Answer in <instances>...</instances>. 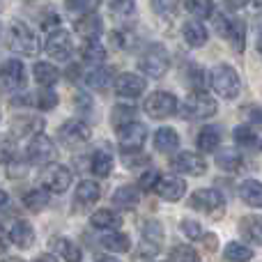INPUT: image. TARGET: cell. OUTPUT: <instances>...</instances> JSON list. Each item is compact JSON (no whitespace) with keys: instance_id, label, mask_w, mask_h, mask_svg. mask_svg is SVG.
<instances>
[{"instance_id":"51","label":"cell","mask_w":262,"mask_h":262,"mask_svg":"<svg viewBox=\"0 0 262 262\" xmlns=\"http://www.w3.org/2000/svg\"><path fill=\"white\" fill-rule=\"evenodd\" d=\"M131 41H134V39H131V35H129L127 30H122V32H120V30H118V32H113V44L118 46V49H129Z\"/></svg>"},{"instance_id":"56","label":"cell","mask_w":262,"mask_h":262,"mask_svg":"<svg viewBox=\"0 0 262 262\" xmlns=\"http://www.w3.org/2000/svg\"><path fill=\"white\" fill-rule=\"evenodd\" d=\"M7 200H9L7 191H3V189H0V207H3V205H5V203H7Z\"/></svg>"},{"instance_id":"42","label":"cell","mask_w":262,"mask_h":262,"mask_svg":"<svg viewBox=\"0 0 262 262\" xmlns=\"http://www.w3.org/2000/svg\"><path fill=\"white\" fill-rule=\"evenodd\" d=\"M200 255H198V251L193 249V246H186V244H177L175 249L168 253V260H177V262H195Z\"/></svg>"},{"instance_id":"30","label":"cell","mask_w":262,"mask_h":262,"mask_svg":"<svg viewBox=\"0 0 262 262\" xmlns=\"http://www.w3.org/2000/svg\"><path fill=\"white\" fill-rule=\"evenodd\" d=\"M32 76H35V81L39 83V85L53 88L55 83L60 81V69L51 62H35V67H32Z\"/></svg>"},{"instance_id":"44","label":"cell","mask_w":262,"mask_h":262,"mask_svg":"<svg viewBox=\"0 0 262 262\" xmlns=\"http://www.w3.org/2000/svg\"><path fill=\"white\" fill-rule=\"evenodd\" d=\"M235 21L237 18H230V16H226V14H216V16H214V28H216V32L223 39H230L232 30H235Z\"/></svg>"},{"instance_id":"23","label":"cell","mask_w":262,"mask_h":262,"mask_svg":"<svg viewBox=\"0 0 262 262\" xmlns=\"http://www.w3.org/2000/svg\"><path fill=\"white\" fill-rule=\"evenodd\" d=\"M239 232L249 244H255V246H262V216H244L239 221Z\"/></svg>"},{"instance_id":"14","label":"cell","mask_w":262,"mask_h":262,"mask_svg":"<svg viewBox=\"0 0 262 262\" xmlns=\"http://www.w3.org/2000/svg\"><path fill=\"white\" fill-rule=\"evenodd\" d=\"M145 88H147V81L138 74L124 72L115 78V95L122 97V99H136L145 92Z\"/></svg>"},{"instance_id":"46","label":"cell","mask_w":262,"mask_h":262,"mask_svg":"<svg viewBox=\"0 0 262 262\" xmlns=\"http://www.w3.org/2000/svg\"><path fill=\"white\" fill-rule=\"evenodd\" d=\"M16 159V145L9 136H0V163H12Z\"/></svg>"},{"instance_id":"11","label":"cell","mask_w":262,"mask_h":262,"mask_svg":"<svg viewBox=\"0 0 262 262\" xmlns=\"http://www.w3.org/2000/svg\"><path fill=\"white\" fill-rule=\"evenodd\" d=\"M170 168L180 175H191V177H200L207 172V161L195 152H177L170 159Z\"/></svg>"},{"instance_id":"17","label":"cell","mask_w":262,"mask_h":262,"mask_svg":"<svg viewBox=\"0 0 262 262\" xmlns=\"http://www.w3.org/2000/svg\"><path fill=\"white\" fill-rule=\"evenodd\" d=\"M115 69L113 67H104V64H97V67L88 69L83 74V85L90 88V90H106L108 85H115Z\"/></svg>"},{"instance_id":"32","label":"cell","mask_w":262,"mask_h":262,"mask_svg":"<svg viewBox=\"0 0 262 262\" xmlns=\"http://www.w3.org/2000/svg\"><path fill=\"white\" fill-rule=\"evenodd\" d=\"M113 166H115V161H113V157H111L106 149H97L95 154H92V161H90V170L95 172L97 177H108L111 172H113Z\"/></svg>"},{"instance_id":"1","label":"cell","mask_w":262,"mask_h":262,"mask_svg":"<svg viewBox=\"0 0 262 262\" xmlns=\"http://www.w3.org/2000/svg\"><path fill=\"white\" fill-rule=\"evenodd\" d=\"M5 44L9 51L18 55H37L39 53V37L28 23L23 21H12L5 32Z\"/></svg>"},{"instance_id":"53","label":"cell","mask_w":262,"mask_h":262,"mask_svg":"<svg viewBox=\"0 0 262 262\" xmlns=\"http://www.w3.org/2000/svg\"><path fill=\"white\" fill-rule=\"evenodd\" d=\"M246 115H249V122L251 124H258V127H262V108H246Z\"/></svg>"},{"instance_id":"3","label":"cell","mask_w":262,"mask_h":262,"mask_svg":"<svg viewBox=\"0 0 262 262\" xmlns=\"http://www.w3.org/2000/svg\"><path fill=\"white\" fill-rule=\"evenodd\" d=\"M216 108L219 106L212 97L205 95L203 90H195L182 101L180 108H177V113H180L184 120H207L216 113Z\"/></svg>"},{"instance_id":"6","label":"cell","mask_w":262,"mask_h":262,"mask_svg":"<svg viewBox=\"0 0 262 262\" xmlns=\"http://www.w3.org/2000/svg\"><path fill=\"white\" fill-rule=\"evenodd\" d=\"M58 159V147L55 143L49 138V136H32L26 145V161L35 163V166H49Z\"/></svg>"},{"instance_id":"2","label":"cell","mask_w":262,"mask_h":262,"mask_svg":"<svg viewBox=\"0 0 262 262\" xmlns=\"http://www.w3.org/2000/svg\"><path fill=\"white\" fill-rule=\"evenodd\" d=\"M207 81H209V88H212L221 99H235L242 90V78H239V74H237V69L226 62L214 64V67L209 69Z\"/></svg>"},{"instance_id":"24","label":"cell","mask_w":262,"mask_h":262,"mask_svg":"<svg viewBox=\"0 0 262 262\" xmlns=\"http://www.w3.org/2000/svg\"><path fill=\"white\" fill-rule=\"evenodd\" d=\"M9 239L18 249H30L32 242H35V230H32V226L28 221H16L9 228Z\"/></svg>"},{"instance_id":"31","label":"cell","mask_w":262,"mask_h":262,"mask_svg":"<svg viewBox=\"0 0 262 262\" xmlns=\"http://www.w3.org/2000/svg\"><path fill=\"white\" fill-rule=\"evenodd\" d=\"M108 14L113 16V21L122 23L124 28V23L136 16V0H113L108 5Z\"/></svg>"},{"instance_id":"38","label":"cell","mask_w":262,"mask_h":262,"mask_svg":"<svg viewBox=\"0 0 262 262\" xmlns=\"http://www.w3.org/2000/svg\"><path fill=\"white\" fill-rule=\"evenodd\" d=\"M58 101H60V97L55 95L53 88H51V85H41V90L37 92L35 104H37V108H41V111H53L55 106H58Z\"/></svg>"},{"instance_id":"36","label":"cell","mask_w":262,"mask_h":262,"mask_svg":"<svg viewBox=\"0 0 262 262\" xmlns=\"http://www.w3.org/2000/svg\"><path fill=\"white\" fill-rule=\"evenodd\" d=\"M81 55H83V60H85V62L99 64V62H104V60H106V46L101 44L99 39H88L85 46L81 49Z\"/></svg>"},{"instance_id":"10","label":"cell","mask_w":262,"mask_h":262,"mask_svg":"<svg viewBox=\"0 0 262 262\" xmlns=\"http://www.w3.org/2000/svg\"><path fill=\"white\" fill-rule=\"evenodd\" d=\"M58 136L67 147H81V145H85L92 138V127L88 122H83V120L74 118L60 124Z\"/></svg>"},{"instance_id":"5","label":"cell","mask_w":262,"mask_h":262,"mask_svg":"<svg viewBox=\"0 0 262 262\" xmlns=\"http://www.w3.org/2000/svg\"><path fill=\"white\" fill-rule=\"evenodd\" d=\"M168 67H170V58H168L166 49L159 44L149 46L143 51V55L138 58V69L149 78H161L166 76Z\"/></svg>"},{"instance_id":"35","label":"cell","mask_w":262,"mask_h":262,"mask_svg":"<svg viewBox=\"0 0 262 262\" xmlns=\"http://www.w3.org/2000/svg\"><path fill=\"white\" fill-rule=\"evenodd\" d=\"M242 163H244V159H242V154L235 152V149H221V152L216 154V166L226 172H237L242 168Z\"/></svg>"},{"instance_id":"33","label":"cell","mask_w":262,"mask_h":262,"mask_svg":"<svg viewBox=\"0 0 262 262\" xmlns=\"http://www.w3.org/2000/svg\"><path fill=\"white\" fill-rule=\"evenodd\" d=\"M219 145H221V131H219V127L207 124V127L200 129V134H198L200 152H216Z\"/></svg>"},{"instance_id":"49","label":"cell","mask_w":262,"mask_h":262,"mask_svg":"<svg viewBox=\"0 0 262 262\" xmlns=\"http://www.w3.org/2000/svg\"><path fill=\"white\" fill-rule=\"evenodd\" d=\"M180 7V0H152V9L159 16H170Z\"/></svg>"},{"instance_id":"19","label":"cell","mask_w":262,"mask_h":262,"mask_svg":"<svg viewBox=\"0 0 262 262\" xmlns=\"http://www.w3.org/2000/svg\"><path fill=\"white\" fill-rule=\"evenodd\" d=\"M49 249L51 253L58 255V260H67V262H81L83 260V253L72 239L67 237H53L49 242Z\"/></svg>"},{"instance_id":"26","label":"cell","mask_w":262,"mask_h":262,"mask_svg":"<svg viewBox=\"0 0 262 262\" xmlns=\"http://www.w3.org/2000/svg\"><path fill=\"white\" fill-rule=\"evenodd\" d=\"M101 246H104V251H111V253H127L131 249V239H129V235H124V232L108 230L104 237H101Z\"/></svg>"},{"instance_id":"54","label":"cell","mask_w":262,"mask_h":262,"mask_svg":"<svg viewBox=\"0 0 262 262\" xmlns=\"http://www.w3.org/2000/svg\"><path fill=\"white\" fill-rule=\"evenodd\" d=\"M9 242H12V239H9V232H5L3 226H0V255L7 251V244H9Z\"/></svg>"},{"instance_id":"20","label":"cell","mask_w":262,"mask_h":262,"mask_svg":"<svg viewBox=\"0 0 262 262\" xmlns=\"http://www.w3.org/2000/svg\"><path fill=\"white\" fill-rule=\"evenodd\" d=\"M44 129V120L35 118V115H21V118L12 120V134H16L18 138H32V136L41 134Z\"/></svg>"},{"instance_id":"58","label":"cell","mask_w":262,"mask_h":262,"mask_svg":"<svg viewBox=\"0 0 262 262\" xmlns=\"http://www.w3.org/2000/svg\"><path fill=\"white\" fill-rule=\"evenodd\" d=\"M253 5L255 7H262V0H253Z\"/></svg>"},{"instance_id":"48","label":"cell","mask_w":262,"mask_h":262,"mask_svg":"<svg viewBox=\"0 0 262 262\" xmlns=\"http://www.w3.org/2000/svg\"><path fill=\"white\" fill-rule=\"evenodd\" d=\"M182 232H184L189 239H203L205 237L203 226H200L198 221H193V219H184V221H182Z\"/></svg>"},{"instance_id":"50","label":"cell","mask_w":262,"mask_h":262,"mask_svg":"<svg viewBox=\"0 0 262 262\" xmlns=\"http://www.w3.org/2000/svg\"><path fill=\"white\" fill-rule=\"evenodd\" d=\"M140 175H143V177H140V186H143V189H154V184H157L159 177H161L157 170H152V168L143 170Z\"/></svg>"},{"instance_id":"13","label":"cell","mask_w":262,"mask_h":262,"mask_svg":"<svg viewBox=\"0 0 262 262\" xmlns=\"http://www.w3.org/2000/svg\"><path fill=\"white\" fill-rule=\"evenodd\" d=\"M147 140V127L136 120L118 127V143L122 149H140Z\"/></svg>"},{"instance_id":"39","label":"cell","mask_w":262,"mask_h":262,"mask_svg":"<svg viewBox=\"0 0 262 262\" xmlns=\"http://www.w3.org/2000/svg\"><path fill=\"white\" fill-rule=\"evenodd\" d=\"M23 203H26V207H30L32 212H41V209L46 207V203H49V191L39 186V189L30 191V193L23 198Z\"/></svg>"},{"instance_id":"8","label":"cell","mask_w":262,"mask_h":262,"mask_svg":"<svg viewBox=\"0 0 262 262\" xmlns=\"http://www.w3.org/2000/svg\"><path fill=\"white\" fill-rule=\"evenodd\" d=\"M145 113L154 120H163V118H170V115L177 113L180 104H177V97L172 92H166V90H157L145 99L143 104Z\"/></svg>"},{"instance_id":"52","label":"cell","mask_w":262,"mask_h":262,"mask_svg":"<svg viewBox=\"0 0 262 262\" xmlns=\"http://www.w3.org/2000/svg\"><path fill=\"white\" fill-rule=\"evenodd\" d=\"M200 81H203V69L200 67H189V83L191 85L200 90V88H203V83Z\"/></svg>"},{"instance_id":"47","label":"cell","mask_w":262,"mask_h":262,"mask_svg":"<svg viewBox=\"0 0 262 262\" xmlns=\"http://www.w3.org/2000/svg\"><path fill=\"white\" fill-rule=\"evenodd\" d=\"M228 41L235 46V51H239V53L244 51V41H246V26H244V21H239V18H237V21H235V30H232V37Z\"/></svg>"},{"instance_id":"55","label":"cell","mask_w":262,"mask_h":262,"mask_svg":"<svg viewBox=\"0 0 262 262\" xmlns=\"http://www.w3.org/2000/svg\"><path fill=\"white\" fill-rule=\"evenodd\" d=\"M228 5H230V7H244L246 3H249V0H226Z\"/></svg>"},{"instance_id":"45","label":"cell","mask_w":262,"mask_h":262,"mask_svg":"<svg viewBox=\"0 0 262 262\" xmlns=\"http://www.w3.org/2000/svg\"><path fill=\"white\" fill-rule=\"evenodd\" d=\"M67 12H72V14H90V12H95V7L99 5V0H67Z\"/></svg>"},{"instance_id":"34","label":"cell","mask_w":262,"mask_h":262,"mask_svg":"<svg viewBox=\"0 0 262 262\" xmlns=\"http://www.w3.org/2000/svg\"><path fill=\"white\" fill-rule=\"evenodd\" d=\"M122 163L129 168V170H136V172H143L149 168V157L143 154L140 149H122Z\"/></svg>"},{"instance_id":"25","label":"cell","mask_w":262,"mask_h":262,"mask_svg":"<svg viewBox=\"0 0 262 262\" xmlns=\"http://www.w3.org/2000/svg\"><path fill=\"white\" fill-rule=\"evenodd\" d=\"M182 37L184 41L191 46V49H200V46L207 44V28L200 21H186L184 28H182Z\"/></svg>"},{"instance_id":"9","label":"cell","mask_w":262,"mask_h":262,"mask_svg":"<svg viewBox=\"0 0 262 262\" xmlns=\"http://www.w3.org/2000/svg\"><path fill=\"white\" fill-rule=\"evenodd\" d=\"M26 64L16 58H9L0 64V88L7 92H16L26 88Z\"/></svg>"},{"instance_id":"15","label":"cell","mask_w":262,"mask_h":262,"mask_svg":"<svg viewBox=\"0 0 262 262\" xmlns=\"http://www.w3.org/2000/svg\"><path fill=\"white\" fill-rule=\"evenodd\" d=\"M140 239H143V246L147 249V255L154 258L163 244V226L157 219H145L143 226H140Z\"/></svg>"},{"instance_id":"7","label":"cell","mask_w":262,"mask_h":262,"mask_svg":"<svg viewBox=\"0 0 262 262\" xmlns=\"http://www.w3.org/2000/svg\"><path fill=\"white\" fill-rule=\"evenodd\" d=\"M72 170L67 166H60V163H49L44 166L39 175V186L46 189L49 193H64V191L72 186Z\"/></svg>"},{"instance_id":"16","label":"cell","mask_w":262,"mask_h":262,"mask_svg":"<svg viewBox=\"0 0 262 262\" xmlns=\"http://www.w3.org/2000/svg\"><path fill=\"white\" fill-rule=\"evenodd\" d=\"M154 193L159 195L161 200H168V203H177L182 195L186 193V182L177 175H166L159 177V182L154 184Z\"/></svg>"},{"instance_id":"4","label":"cell","mask_w":262,"mask_h":262,"mask_svg":"<svg viewBox=\"0 0 262 262\" xmlns=\"http://www.w3.org/2000/svg\"><path fill=\"white\" fill-rule=\"evenodd\" d=\"M189 205L195 212L207 214L209 219H221L223 212H226V198H223V193L216 189H198L191 195Z\"/></svg>"},{"instance_id":"43","label":"cell","mask_w":262,"mask_h":262,"mask_svg":"<svg viewBox=\"0 0 262 262\" xmlns=\"http://www.w3.org/2000/svg\"><path fill=\"white\" fill-rule=\"evenodd\" d=\"M235 140L239 145H244V147H255V145H258V136H255L251 124H239V127L235 129Z\"/></svg>"},{"instance_id":"22","label":"cell","mask_w":262,"mask_h":262,"mask_svg":"<svg viewBox=\"0 0 262 262\" xmlns=\"http://www.w3.org/2000/svg\"><path fill=\"white\" fill-rule=\"evenodd\" d=\"M90 226L97 228V230H118L120 226H122V216H120L118 212H113V209H97L95 214L90 216Z\"/></svg>"},{"instance_id":"57","label":"cell","mask_w":262,"mask_h":262,"mask_svg":"<svg viewBox=\"0 0 262 262\" xmlns=\"http://www.w3.org/2000/svg\"><path fill=\"white\" fill-rule=\"evenodd\" d=\"M258 53H260V58H262V35H260V39H258Z\"/></svg>"},{"instance_id":"21","label":"cell","mask_w":262,"mask_h":262,"mask_svg":"<svg viewBox=\"0 0 262 262\" xmlns=\"http://www.w3.org/2000/svg\"><path fill=\"white\" fill-rule=\"evenodd\" d=\"M101 30H104V26H101V18L97 16L95 12L83 14V16L76 21V35L83 37L85 41L88 39H99Z\"/></svg>"},{"instance_id":"41","label":"cell","mask_w":262,"mask_h":262,"mask_svg":"<svg viewBox=\"0 0 262 262\" xmlns=\"http://www.w3.org/2000/svg\"><path fill=\"white\" fill-rule=\"evenodd\" d=\"M136 115V108L134 106H127V104H118L113 111H111V122L115 127H122V124L131 122V118Z\"/></svg>"},{"instance_id":"28","label":"cell","mask_w":262,"mask_h":262,"mask_svg":"<svg viewBox=\"0 0 262 262\" xmlns=\"http://www.w3.org/2000/svg\"><path fill=\"white\" fill-rule=\"evenodd\" d=\"M140 200V191L131 184H124V186H118L113 193V205L115 207H122V209H134Z\"/></svg>"},{"instance_id":"40","label":"cell","mask_w":262,"mask_h":262,"mask_svg":"<svg viewBox=\"0 0 262 262\" xmlns=\"http://www.w3.org/2000/svg\"><path fill=\"white\" fill-rule=\"evenodd\" d=\"M253 258V251L244 244H237V242H230L223 251V260H251Z\"/></svg>"},{"instance_id":"29","label":"cell","mask_w":262,"mask_h":262,"mask_svg":"<svg viewBox=\"0 0 262 262\" xmlns=\"http://www.w3.org/2000/svg\"><path fill=\"white\" fill-rule=\"evenodd\" d=\"M239 198L244 200L249 207H262V182L258 180H246L239 184Z\"/></svg>"},{"instance_id":"12","label":"cell","mask_w":262,"mask_h":262,"mask_svg":"<svg viewBox=\"0 0 262 262\" xmlns=\"http://www.w3.org/2000/svg\"><path fill=\"white\" fill-rule=\"evenodd\" d=\"M44 51L51 55L53 60H67L74 51V41H72V35L62 28H55L53 32H49L44 41Z\"/></svg>"},{"instance_id":"37","label":"cell","mask_w":262,"mask_h":262,"mask_svg":"<svg viewBox=\"0 0 262 262\" xmlns=\"http://www.w3.org/2000/svg\"><path fill=\"white\" fill-rule=\"evenodd\" d=\"M184 9L195 18L214 16V3L212 0H184Z\"/></svg>"},{"instance_id":"18","label":"cell","mask_w":262,"mask_h":262,"mask_svg":"<svg viewBox=\"0 0 262 262\" xmlns=\"http://www.w3.org/2000/svg\"><path fill=\"white\" fill-rule=\"evenodd\" d=\"M101 198V186L92 180H83L74 191V205L78 209H90Z\"/></svg>"},{"instance_id":"27","label":"cell","mask_w":262,"mask_h":262,"mask_svg":"<svg viewBox=\"0 0 262 262\" xmlns=\"http://www.w3.org/2000/svg\"><path fill=\"white\" fill-rule=\"evenodd\" d=\"M154 147L159 152H175L180 147V134L170 127H161L154 134Z\"/></svg>"},{"instance_id":"59","label":"cell","mask_w":262,"mask_h":262,"mask_svg":"<svg viewBox=\"0 0 262 262\" xmlns=\"http://www.w3.org/2000/svg\"><path fill=\"white\" fill-rule=\"evenodd\" d=\"M0 118H3V113H0Z\"/></svg>"}]
</instances>
